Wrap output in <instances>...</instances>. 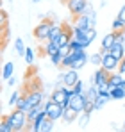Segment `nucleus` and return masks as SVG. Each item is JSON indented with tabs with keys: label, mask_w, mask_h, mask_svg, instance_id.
<instances>
[{
	"label": "nucleus",
	"mask_w": 125,
	"mask_h": 132,
	"mask_svg": "<svg viewBox=\"0 0 125 132\" xmlns=\"http://www.w3.org/2000/svg\"><path fill=\"white\" fill-rule=\"evenodd\" d=\"M14 84H16V79H14V77H11V79H7V86H9V88H13Z\"/></svg>",
	"instance_id": "obj_38"
},
{
	"label": "nucleus",
	"mask_w": 125,
	"mask_h": 132,
	"mask_svg": "<svg viewBox=\"0 0 125 132\" xmlns=\"http://www.w3.org/2000/svg\"><path fill=\"white\" fill-rule=\"evenodd\" d=\"M89 116H91V112H88V111H84V112L79 114V127H81V129H86V127H88Z\"/></svg>",
	"instance_id": "obj_22"
},
{
	"label": "nucleus",
	"mask_w": 125,
	"mask_h": 132,
	"mask_svg": "<svg viewBox=\"0 0 125 132\" xmlns=\"http://www.w3.org/2000/svg\"><path fill=\"white\" fill-rule=\"evenodd\" d=\"M72 27H75V29H89L91 23H89V18L86 14H77V16H73Z\"/></svg>",
	"instance_id": "obj_10"
},
{
	"label": "nucleus",
	"mask_w": 125,
	"mask_h": 132,
	"mask_svg": "<svg viewBox=\"0 0 125 132\" xmlns=\"http://www.w3.org/2000/svg\"><path fill=\"white\" fill-rule=\"evenodd\" d=\"M72 89H73V93H84V91H86V89H84V82L81 80V79L77 80V84H75Z\"/></svg>",
	"instance_id": "obj_32"
},
{
	"label": "nucleus",
	"mask_w": 125,
	"mask_h": 132,
	"mask_svg": "<svg viewBox=\"0 0 125 132\" xmlns=\"http://www.w3.org/2000/svg\"><path fill=\"white\" fill-rule=\"evenodd\" d=\"M62 107L61 104H57V102H54V100H46L45 102V112H46V116L50 118V120H54V121H57V120H61L62 118Z\"/></svg>",
	"instance_id": "obj_6"
},
{
	"label": "nucleus",
	"mask_w": 125,
	"mask_h": 132,
	"mask_svg": "<svg viewBox=\"0 0 125 132\" xmlns=\"http://www.w3.org/2000/svg\"><path fill=\"white\" fill-rule=\"evenodd\" d=\"M72 95H73V89L72 88H68V86H64V84H59V86H56L54 91L50 93V100L61 104L62 107H68V100H70Z\"/></svg>",
	"instance_id": "obj_2"
},
{
	"label": "nucleus",
	"mask_w": 125,
	"mask_h": 132,
	"mask_svg": "<svg viewBox=\"0 0 125 132\" xmlns=\"http://www.w3.org/2000/svg\"><path fill=\"white\" fill-rule=\"evenodd\" d=\"M32 2H41V0H32Z\"/></svg>",
	"instance_id": "obj_40"
},
{
	"label": "nucleus",
	"mask_w": 125,
	"mask_h": 132,
	"mask_svg": "<svg viewBox=\"0 0 125 132\" xmlns=\"http://www.w3.org/2000/svg\"><path fill=\"white\" fill-rule=\"evenodd\" d=\"M100 52L104 54V59H102V68H105L107 71H116L118 68H120V61L109 52V50H104V48H100Z\"/></svg>",
	"instance_id": "obj_7"
},
{
	"label": "nucleus",
	"mask_w": 125,
	"mask_h": 132,
	"mask_svg": "<svg viewBox=\"0 0 125 132\" xmlns=\"http://www.w3.org/2000/svg\"><path fill=\"white\" fill-rule=\"evenodd\" d=\"M7 120H9V123L13 125V130L14 132H21L25 130V129H29V118H27V112L21 109H16L13 112H9L7 114Z\"/></svg>",
	"instance_id": "obj_1"
},
{
	"label": "nucleus",
	"mask_w": 125,
	"mask_h": 132,
	"mask_svg": "<svg viewBox=\"0 0 125 132\" xmlns=\"http://www.w3.org/2000/svg\"><path fill=\"white\" fill-rule=\"evenodd\" d=\"M48 59H50V63H52V64L56 66V68H61V61H62V55H61V54H59V52H57V54H54V55H50Z\"/></svg>",
	"instance_id": "obj_28"
},
{
	"label": "nucleus",
	"mask_w": 125,
	"mask_h": 132,
	"mask_svg": "<svg viewBox=\"0 0 125 132\" xmlns=\"http://www.w3.org/2000/svg\"><path fill=\"white\" fill-rule=\"evenodd\" d=\"M107 102H111V93H98V96L95 100V109H102Z\"/></svg>",
	"instance_id": "obj_14"
},
{
	"label": "nucleus",
	"mask_w": 125,
	"mask_h": 132,
	"mask_svg": "<svg viewBox=\"0 0 125 132\" xmlns=\"http://www.w3.org/2000/svg\"><path fill=\"white\" fill-rule=\"evenodd\" d=\"M0 16H2V27H5V25H7V13H5V11H2V13H0Z\"/></svg>",
	"instance_id": "obj_35"
},
{
	"label": "nucleus",
	"mask_w": 125,
	"mask_h": 132,
	"mask_svg": "<svg viewBox=\"0 0 125 132\" xmlns=\"http://www.w3.org/2000/svg\"><path fill=\"white\" fill-rule=\"evenodd\" d=\"M125 29V22L123 20H120V18H116L114 22H113V30L116 32V30H123Z\"/></svg>",
	"instance_id": "obj_30"
},
{
	"label": "nucleus",
	"mask_w": 125,
	"mask_h": 132,
	"mask_svg": "<svg viewBox=\"0 0 125 132\" xmlns=\"http://www.w3.org/2000/svg\"><path fill=\"white\" fill-rule=\"evenodd\" d=\"M88 105V98H86V93H73L68 100V107H72L73 111H77L79 114L86 111Z\"/></svg>",
	"instance_id": "obj_5"
},
{
	"label": "nucleus",
	"mask_w": 125,
	"mask_h": 132,
	"mask_svg": "<svg viewBox=\"0 0 125 132\" xmlns=\"http://www.w3.org/2000/svg\"><path fill=\"white\" fill-rule=\"evenodd\" d=\"M86 5H88V0H66V7H68V11H70L73 16L82 14Z\"/></svg>",
	"instance_id": "obj_9"
},
{
	"label": "nucleus",
	"mask_w": 125,
	"mask_h": 132,
	"mask_svg": "<svg viewBox=\"0 0 125 132\" xmlns=\"http://www.w3.org/2000/svg\"><path fill=\"white\" fill-rule=\"evenodd\" d=\"M118 18H120V20H123V22H125V5H122V9L118 11Z\"/></svg>",
	"instance_id": "obj_36"
},
{
	"label": "nucleus",
	"mask_w": 125,
	"mask_h": 132,
	"mask_svg": "<svg viewBox=\"0 0 125 132\" xmlns=\"http://www.w3.org/2000/svg\"><path fill=\"white\" fill-rule=\"evenodd\" d=\"M109 52L118 59V61H122L125 57V46H123V43H118V41H114V45L109 48Z\"/></svg>",
	"instance_id": "obj_12"
},
{
	"label": "nucleus",
	"mask_w": 125,
	"mask_h": 132,
	"mask_svg": "<svg viewBox=\"0 0 125 132\" xmlns=\"http://www.w3.org/2000/svg\"><path fill=\"white\" fill-rule=\"evenodd\" d=\"M114 41H116V34H114V30H113V32H109V34L104 36V39H102V48H104V50H109V48L114 45Z\"/></svg>",
	"instance_id": "obj_18"
},
{
	"label": "nucleus",
	"mask_w": 125,
	"mask_h": 132,
	"mask_svg": "<svg viewBox=\"0 0 125 132\" xmlns=\"http://www.w3.org/2000/svg\"><path fill=\"white\" fill-rule=\"evenodd\" d=\"M72 63H73V55L72 54H68V55H64L61 61V68H70L72 66Z\"/></svg>",
	"instance_id": "obj_29"
},
{
	"label": "nucleus",
	"mask_w": 125,
	"mask_h": 132,
	"mask_svg": "<svg viewBox=\"0 0 125 132\" xmlns=\"http://www.w3.org/2000/svg\"><path fill=\"white\" fill-rule=\"evenodd\" d=\"M59 52V45L54 43V41H45V46H43V54L45 55H54V54H57Z\"/></svg>",
	"instance_id": "obj_16"
},
{
	"label": "nucleus",
	"mask_w": 125,
	"mask_h": 132,
	"mask_svg": "<svg viewBox=\"0 0 125 132\" xmlns=\"http://www.w3.org/2000/svg\"><path fill=\"white\" fill-rule=\"evenodd\" d=\"M45 118H48V116H46V112L43 111L41 114H40V116H38V118H36V120H34V121H32L30 125H29V130H32V132H40V129H41V123H43V120H45Z\"/></svg>",
	"instance_id": "obj_17"
},
{
	"label": "nucleus",
	"mask_w": 125,
	"mask_h": 132,
	"mask_svg": "<svg viewBox=\"0 0 125 132\" xmlns=\"http://www.w3.org/2000/svg\"><path fill=\"white\" fill-rule=\"evenodd\" d=\"M118 71H120V73H123V75H125V57L122 59V61H120V68H118Z\"/></svg>",
	"instance_id": "obj_37"
},
{
	"label": "nucleus",
	"mask_w": 125,
	"mask_h": 132,
	"mask_svg": "<svg viewBox=\"0 0 125 132\" xmlns=\"http://www.w3.org/2000/svg\"><path fill=\"white\" fill-rule=\"evenodd\" d=\"M109 86H111V88L123 86V88H125V77H123V73H120V71H113V73H111V77H109Z\"/></svg>",
	"instance_id": "obj_11"
},
{
	"label": "nucleus",
	"mask_w": 125,
	"mask_h": 132,
	"mask_svg": "<svg viewBox=\"0 0 125 132\" xmlns=\"http://www.w3.org/2000/svg\"><path fill=\"white\" fill-rule=\"evenodd\" d=\"M84 93H86V98H88V102H93V104H95V100H97V96H98L100 89H98V86H97V84H91V86L86 89Z\"/></svg>",
	"instance_id": "obj_15"
},
{
	"label": "nucleus",
	"mask_w": 125,
	"mask_h": 132,
	"mask_svg": "<svg viewBox=\"0 0 125 132\" xmlns=\"http://www.w3.org/2000/svg\"><path fill=\"white\" fill-rule=\"evenodd\" d=\"M123 46H125V43H123Z\"/></svg>",
	"instance_id": "obj_43"
},
{
	"label": "nucleus",
	"mask_w": 125,
	"mask_h": 132,
	"mask_svg": "<svg viewBox=\"0 0 125 132\" xmlns=\"http://www.w3.org/2000/svg\"><path fill=\"white\" fill-rule=\"evenodd\" d=\"M109 77H111V71H107L105 68L98 66V68H97V71H95V73H93V77H91V84H97V86L105 84V82H109Z\"/></svg>",
	"instance_id": "obj_8"
},
{
	"label": "nucleus",
	"mask_w": 125,
	"mask_h": 132,
	"mask_svg": "<svg viewBox=\"0 0 125 132\" xmlns=\"http://www.w3.org/2000/svg\"><path fill=\"white\" fill-rule=\"evenodd\" d=\"M77 118H79V112H77V111H73L72 107H64V111H62V118H61L64 123H68V125H70V123H72V121H75Z\"/></svg>",
	"instance_id": "obj_13"
},
{
	"label": "nucleus",
	"mask_w": 125,
	"mask_h": 132,
	"mask_svg": "<svg viewBox=\"0 0 125 132\" xmlns=\"http://www.w3.org/2000/svg\"><path fill=\"white\" fill-rule=\"evenodd\" d=\"M79 70H73V68H68L66 71H62L61 75H59V79H57V82H56V86H59V84H64V86H68V88H73L75 84H77V80H79V73H77Z\"/></svg>",
	"instance_id": "obj_4"
},
{
	"label": "nucleus",
	"mask_w": 125,
	"mask_h": 132,
	"mask_svg": "<svg viewBox=\"0 0 125 132\" xmlns=\"http://www.w3.org/2000/svg\"><path fill=\"white\" fill-rule=\"evenodd\" d=\"M102 59H104V54H102V52H97V54L89 55V63H91V64H95L97 68H98V66H102Z\"/></svg>",
	"instance_id": "obj_25"
},
{
	"label": "nucleus",
	"mask_w": 125,
	"mask_h": 132,
	"mask_svg": "<svg viewBox=\"0 0 125 132\" xmlns=\"http://www.w3.org/2000/svg\"><path fill=\"white\" fill-rule=\"evenodd\" d=\"M7 2H13V0H7Z\"/></svg>",
	"instance_id": "obj_41"
},
{
	"label": "nucleus",
	"mask_w": 125,
	"mask_h": 132,
	"mask_svg": "<svg viewBox=\"0 0 125 132\" xmlns=\"http://www.w3.org/2000/svg\"><path fill=\"white\" fill-rule=\"evenodd\" d=\"M123 98H125V88L123 86L111 88V100H123Z\"/></svg>",
	"instance_id": "obj_19"
},
{
	"label": "nucleus",
	"mask_w": 125,
	"mask_h": 132,
	"mask_svg": "<svg viewBox=\"0 0 125 132\" xmlns=\"http://www.w3.org/2000/svg\"><path fill=\"white\" fill-rule=\"evenodd\" d=\"M59 54H61L62 57H64V55H68V54H70V45H64V46H59Z\"/></svg>",
	"instance_id": "obj_33"
},
{
	"label": "nucleus",
	"mask_w": 125,
	"mask_h": 132,
	"mask_svg": "<svg viewBox=\"0 0 125 132\" xmlns=\"http://www.w3.org/2000/svg\"><path fill=\"white\" fill-rule=\"evenodd\" d=\"M54 120H50V118H45L41 123V129H40V132H52L54 130Z\"/></svg>",
	"instance_id": "obj_23"
},
{
	"label": "nucleus",
	"mask_w": 125,
	"mask_h": 132,
	"mask_svg": "<svg viewBox=\"0 0 125 132\" xmlns=\"http://www.w3.org/2000/svg\"><path fill=\"white\" fill-rule=\"evenodd\" d=\"M0 132H14V130H13V125H11L9 120H7V114L2 116V121H0Z\"/></svg>",
	"instance_id": "obj_24"
},
{
	"label": "nucleus",
	"mask_w": 125,
	"mask_h": 132,
	"mask_svg": "<svg viewBox=\"0 0 125 132\" xmlns=\"http://www.w3.org/2000/svg\"><path fill=\"white\" fill-rule=\"evenodd\" d=\"M91 13H93V5L88 2V5L84 7V13H82V14H91Z\"/></svg>",
	"instance_id": "obj_34"
},
{
	"label": "nucleus",
	"mask_w": 125,
	"mask_h": 132,
	"mask_svg": "<svg viewBox=\"0 0 125 132\" xmlns=\"http://www.w3.org/2000/svg\"><path fill=\"white\" fill-rule=\"evenodd\" d=\"M23 59H25L27 64H32V63H34V50H32V48H27L25 54H23Z\"/></svg>",
	"instance_id": "obj_27"
},
{
	"label": "nucleus",
	"mask_w": 125,
	"mask_h": 132,
	"mask_svg": "<svg viewBox=\"0 0 125 132\" xmlns=\"http://www.w3.org/2000/svg\"><path fill=\"white\" fill-rule=\"evenodd\" d=\"M62 2H66V0H62Z\"/></svg>",
	"instance_id": "obj_42"
},
{
	"label": "nucleus",
	"mask_w": 125,
	"mask_h": 132,
	"mask_svg": "<svg viewBox=\"0 0 125 132\" xmlns=\"http://www.w3.org/2000/svg\"><path fill=\"white\" fill-rule=\"evenodd\" d=\"M122 130H125V121H123V127H122Z\"/></svg>",
	"instance_id": "obj_39"
},
{
	"label": "nucleus",
	"mask_w": 125,
	"mask_h": 132,
	"mask_svg": "<svg viewBox=\"0 0 125 132\" xmlns=\"http://www.w3.org/2000/svg\"><path fill=\"white\" fill-rule=\"evenodd\" d=\"M14 68H16V66H14L13 61L5 63V64H4V70H2V77H4L5 80H7V79H11V77H13V73H14Z\"/></svg>",
	"instance_id": "obj_21"
},
{
	"label": "nucleus",
	"mask_w": 125,
	"mask_h": 132,
	"mask_svg": "<svg viewBox=\"0 0 125 132\" xmlns=\"http://www.w3.org/2000/svg\"><path fill=\"white\" fill-rule=\"evenodd\" d=\"M25 50H27V48H25V45H23V39H21V38H16V39H14V52H16L18 55H23Z\"/></svg>",
	"instance_id": "obj_26"
},
{
	"label": "nucleus",
	"mask_w": 125,
	"mask_h": 132,
	"mask_svg": "<svg viewBox=\"0 0 125 132\" xmlns=\"http://www.w3.org/2000/svg\"><path fill=\"white\" fill-rule=\"evenodd\" d=\"M62 29H64V25H54V29H52V32H50L48 41L57 43V41H59V38H61V34H62Z\"/></svg>",
	"instance_id": "obj_20"
},
{
	"label": "nucleus",
	"mask_w": 125,
	"mask_h": 132,
	"mask_svg": "<svg viewBox=\"0 0 125 132\" xmlns=\"http://www.w3.org/2000/svg\"><path fill=\"white\" fill-rule=\"evenodd\" d=\"M54 25H56V22H52V20H48V18L41 20V23L34 29V38H36L38 41H48Z\"/></svg>",
	"instance_id": "obj_3"
},
{
	"label": "nucleus",
	"mask_w": 125,
	"mask_h": 132,
	"mask_svg": "<svg viewBox=\"0 0 125 132\" xmlns=\"http://www.w3.org/2000/svg\"><path fill=\"white\" fill-rule=\"evenodd\" d=\"M20 93L18 91H14L13 95H11V98H9V105H13V107H16V104H18V100H20Z\"/></svg>",
	"instance_id": "obj_31"
}]
</instances>
